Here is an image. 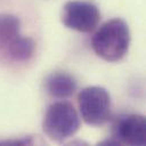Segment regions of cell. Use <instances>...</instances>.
Returning <instances> with one entry per match:
<instances>
[{
	"label": "cell",
	"instance_id": "obj_1",
	"mask_svg": "<svg viewBox=\"0 0 146 146\" xmlns=\"http://www.w3.org/2000/svg\"><path fill=\"white\" fill-rule=\"evenodd\" d=\"M130 31L121 18L105 22L92 35L91 47L97 56L107 62H117L128 52Z\"/></svg>",
	"mask_w": 146,
	"mask_h": 146
},
{
	"label": "cell",
	"instance_id": "obj_9",
	"mask_svg": "<svg viewBox=\"0 0 146 146\" xmlns=\"http://www.w3.org/2000/svg\"><path fill=\"white\" fill-rule=\"evenodd\" d=\"M31 144H32V140L30 138H19V139L0 141V145H31Z\"/></svg>",
	"mask_w": 146,
	"mask_h": 146
},
{
	"label": "cell",
	"instance_id": "obj_2",
	"mask_svg": "<svg viewBox=\"0 0 146 146\" xmlns=\"http://www.w3.org/2000/svg\"><path fill=\"white\" fill-rule=\"evenodd\" d=\"M80 128V117L74 106L68 102H56L47 108L42 130L54 141L62 143L72 137Z\"/></svg>",
	"mask_w": 146,
	"mask_h": 146
},
{
	"label": "cell",
	"instance_id": "obj_7",
	"mask_svg": "<svg viewBox=\"0 0 146 146\" xmlns=\"http://www.w3.org/2000/svg\"><path fill=\"white\" fill-rule=\"evenodd\" d=\"M35 49L34 41L29 36H22L18 34L2 51L7 57L15 62H26L29 60Z\"/></svg>",
	"mask_w": 146,
	"mask_h": 146
},
{
	"label": "cell",
	"instance_id": "obj_6",
	"mask_svg": "<svg viewBox=\"0 0 146 146\" xmlns=\"http://www.w3.org/2000/svg\"><path fill=\"white\" fill-rule=\"evenodd\" d=\"M46 90L54 98H68L76 90V81L66 72H55L47 78Z\"/></svg>",
	"mask_w": 146,
	"mask_h": 146
},
{
	"label": "cell",
	"instance_id": "obj_3",
	"mask_svg": "<svg viewBox=\"0 0 146 146\" xmlns=\"http://www.w3.org/2000/svg\"><path fill=\"white\" fill-rule=\"evenodd\" d=\"M78 103L80 114L89 125H103L111 117V97L103 87L91 86L82 89L78 95Z\"/></svg>",
	"mask_w": 146,
	"mask_h": 146
},
{
	"label": "cell",
	"instance_id": "obj_4",
	"mask_svg": "<svg viewBox=\"0 0 146 146\" xmlns=\"http://www.w3.org/2000/svg\"><path fill=\"white\" fill-rule=\"evenodd\" d=\"M100 21V11L91 2L73 0L64 5L62 23L74 31L89 33L94 31Z\"/></svg>",
	"mask_w": 146,
	"mask_h": 146
},
{
	"label": "cell",
	"instance_id": "obj_5",
	"mask_svg": "<svg viewBox=\"0 0 146 146\" xmlns=\"http://www.w3.org/2000/svg\"><path fill=\"white\" fill-rule=\"evenodd\" d=\"M117 145L146 144V119L139 114H127L119 116L113 124V136Z\"/></svg>",
	"mask_w": 146,
	"mask_h": 146
},
{
	"label": "cell",
	"instance_id": "obj_8",
	"mask_svg": "<svg viewBox=\"0 0 146 146\" xmlns=\"http://www.w3.org/2000/svg\"><path fill=\"white\" fill-rule=\"evenodd\" d=\"M21 22L19 19L10 14H0V51L19 34Z\"/></svg>",
	"mask_w": 146,
	"mask_h": 146
}]
</instances>
